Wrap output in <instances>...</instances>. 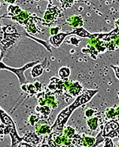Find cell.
<instances>
[{"label":"cell","instance_id":"1","mask_svg":"<svg viewBox=\"0 0 119 147\" xmlns=\"http://www.w3.org/2000/svg\"><path fill=\"white\" fill-rule=\"evenodd\" d=\"M98 92H99V90H87L83 93H81L80 96H77L71 105L66 107L59 112V114L56 118V120L52 125V130H56V131H62L66 124V123L69 120V119L72 115V113L74 112V110L89 102L93 98V96L96 95Z\"/></svg>","mask_w":119,"mask_h":147},{"label":"cell","instance_id":"2","mask_svg":"<svg viewBox=\"0 0 119 147\" xmlns=\"http://www.w3.org/2000/svg\"><path fill=\"white\" fill-rule=\"evenodd\" d=\"M21 38V34L13 26L7 25L0 27V61L3 58L4 52L16 45Z\"/></svg>","mask_w":119,"mask_h":147},{"label":"cell","instance_id":"3","mask_svg":"<svg viewBox=\"0 0 119 147\" xmlns=\"http://www.w3.org/2000/svg\"><path fill=\"white\" fill-rule=\"evenodd\" d=\"M40 60H36L34 61V62H31V63H27L25 66H23L21 68H13V67H9V66H7L6 64H4V63H3L2 61H0V70H9L10 72H13L15 75H17V77L18 78V80L20 82V84L21 86V85H24V84L28 83L27 82V78H25V76L24 75V72L26 70L29 69L30 67H33L35 65L39 63Z\"/></svg>","mask_w":119,"mask_h":147},{"label":"cell","instance_id":"4","mask_svg":"<svg viewBox=\"0 0 119 147\" xmlns=\"http://www.w3.org/2000/svg\"><path fill=\"white\" fill-rule=\"evenodd\" d=\"M35 96L38 100L37 101H38L39 105H47L50 107L51 109H55L58 108V104L57 100H56V97H55V95L54 93H52L51 91L45 92L43 90L42 92L37 93Z\"/></svg>","mask_w":119,"mask_h":147},{"label":"cell","instance_id":"5","mask_svg":"<svg viewBox=\"0 0 119 147\" xmlns=\"http://www.w3.org/2000/svg\"><path fill=\"white\" fill-rule=\"evenodd\" d=\"M60 16H61V10H59V8L55 6L48 5L43 18L42 23L43 24V26H50L55 22Z\"/></svg>","mask_w":119,"mask_h":147},{"label":"cell","instance_id":"6","mask_svg":"<svg viewBox=\"0 0 119 147\" xmlns=\"http://www.w3.org/2000/svg\"><path fill=\"white\" fill-rule=\"evenodd\" d=\"M103 138L119 137V123L116 120H111L108 122L103 128V131L100 133Z\"/></svg>","mask_w":119,"mask_h":147},{"label":"cell","instance_id":"7","mask_svg":"<svg viewBox=\"0 0 119 147\" xmlns=\"http://www.w3.org/2000/svg\"><path fill=\"white\" fill-rule=\"evenodd\" d=\"M47 89L55 95H62L64 93H66L64 81L56 77H52L50 79V83L47 86Z\"/></svg>","mask_w":119,"mask_h":147},{"label":"cell","instance_id":"8","mask_svg":"<svg viewBox=\"0 0 119 147\" xmlns=\"http://www.w3.org/2000/svg\"><path fill=\"white\" fill-rule=\"evenodd\" d=\"M66 93H70V96H80L83 90V86L79 82H72V81H64Z\"/></svg>","mask_w":119,"mask_h":147},{"label":"cell","instance_id":"9","mask_svg":"<svg viewBox=\"0 0 119 147\" xmlns=\"http://www.w3.org/2000/svg\"><path fill=\"white\" fill-rule=\"evenodd\" d=\"M70 35H74L73 34V31L72 32H59L57 35L51 36L49 38V45H52L54 48H59L62 45V42L65 40V39Z\"/></svg>","mask_w":119,"mask_h":147},{"label":"cell","instance_id":"10","mask_svg":"<svg viewBox=\"0 0 119 147\" xmlns=\"http://www.w3.org/2000/svg\"><path fill=\"white\" fill-rule=\"evenodd\" d=\"M35 133L38 135L42 134H47L52 133V127L47 124L45 119H40L38 123L35 126Z\"/></svg>","mask_w":119,"mask_h":147},{"label":"cell","instance_id":"11","mask_svg":"<svg viewBox=\"0 0 119 147\" xmlns=\"http://www.w3.org/2000/svg\"><path fill=\"white\" fill-rule=\"evenodd\" d=\"M47 63H48V61H47V59H45V60H43V63H37L34 67H32V70H31V72H30L31 76L33 78H36L40 77L43 74V73L44 72L46 67L47 66Z\"/></svg>","mask_w":119,"mask_h":147},{"label":"cell","instance_id":"12","mask_svg":"<svg viewBox=\"0 0 119 147\" xmlns=\"http://www.w3.org/2000/svg\"><path fill=\"white\" fill-rule=\"evenodd\" d=\"M31 17H32L31 13H28L25 10H22L21 12L17 16L13 17V18H11V20L13 21V22H15L18 23V24H20L21 26H22L25 28L26 25H27V23L29 22V21L31 18Z\"/></svg>","mask_w":119,"mask_h":147},{"label":"cell","instance_id":"13","mask_svg":"<svg viewBox=\"0 0 119 147\" xmlns=\"http://www.w3.org/2000/svg\"><path fill=\"white\" fill-rule=\"evenodd\" d=\"M66 24L75 29L81 28L83 27V24H84L83 18L80 15H73L66 19Z\"/></svg>","mask_w":119,"mask_h":147},{"label":"cell","instance_id":"14","mask_svg":"<svg viewBox=\"0 0 119 147\" xmlns=\"http://www.w3.org/2000/svg\"><path fill=\"white\" fill-rule=\"evenodd\" d=\"M22 138L24 142H28V143H32L33 145H38L39 141H40L38 134H36L35 132H33V131H27L25 134H24Z\"/></svg>","mask_w":119,"mask_h":147},{"label":"cell","instance_id":"15","mask_svg":"<svg viewBox=\"0 0 119 147\" xmlns=\"http://www.w3.org/2000/svg\"><path fill=\"white\" fill-rule=\"evenodd\" d=\"M35 111L37 114H39L43 119H46L49 117V115L51 114L52 109L48 106H40L37 105L35 108Z\"/></svg>","mask_w":119,"mask_h":147},{"label":"cell","instance_id":"16","mask_svg":"<svg viewBox=\"0 0 119 147\" xmlns=\"http://www.w3.org/2000/svg\"><path fill=\"white\" fill-rule=\"evenodd\" d=\"M21 90L25 92V93H27L28 95H29V96H34V95H36L38 93L37 90L35 89V86L33 83H25L24 85H21Z\"/></svg>","mask_w":119,"mask_h":147},{"label":"cell","instance_id":"17","mask_svg":"<svg viewBox=\"0 0 119 147\" xmlns=\"http://www.w3.org/2000/svg\"><path fill=\"white\" fill-rule=\"evenodd\" d=\"M73 34L74 35H76L77 36H80L82 38H89L90 39L92 37V34H91L89 32H88L86 29H84L83 27L81 28H78V29H75L73 31Z\"/></svg>","mask_w":119,"mask_h":147},{"label":"cell","instance_id":"18","mask_svg":"<svg viewBox=\"0 0 119 147\" xmlns=\"http://www.w3.org/2000/svg\"><path fill=\"white\" fill-rule=\"evenodd\" d=\"M70 74L71 70L68 67H62L58 72V76L63 81H67L68 78L70 76Z\"/></svg>","mask_w":119,"mask_h":147},{"label":"cell","instance_id":"19","mask_svg":"<svg viewBox=\"0 0 119 147\" xmlns=\"http://www.w3.org/2000/svg\"><path fill=\"white\" fill-rule=\"evenodd\" d=\"M87 126L90 131H96L97 128L99 127V119L97 117H92L91 119H88Z\"/></svg>","mask_w":119,"mask_h":147},{"label":"cell","instance_id":"20","mask_svg":"<svg viewBox=\"0 0 119 147\" xmlns=\"http://www.w3.org/2000/svg\"><path fill=\"white\" fill-rule=\"evenodd\" d=\"M62 134L66 138H68L72 139L74 137V135L76 134V131H75V129L74 127H72L70 126H67L66 127L64 128Z\"/></svg>","mask_w":119,"mask_h":147},{"label":"cell","instance_id":"21","mask_svg":"<svg viewBox=\"0 0 119 147\" xmlns=\"http://www.w3.org/2000/svg\"><path fill=\"white\" fill-rule=\"evenodd\" d=\"M83 139H84V147H93L96 143V138L86 136L83 134Z\"/></svg>","mask_w":119,"mask_h":147},{"label":"cell","instance_id":"22","mask_svg":"<svg viewBox=\"0 0 119 147\" xmlns=\"http://www.w3.org/2000/svg\"><path fill=\"white\" fill-rule=\"evenodd\" d=\"M40 120V118H39V116H38V115H35V114H32V115H29V122L30 124L32 125V127H35V126L37 123H38V122Z\"/></svg>","mask_w":119,"mask_h":147},{"label":"cell","instance_id":"23","mask_svg":"<svg viewBox=\"0 0 119 147\" xmlns=\"http://www.w3.org/2000/svg\"><path fill=\"white\" fill-rule=\"evenodd\" d=\"M82 40V39L77 38V36H70L69 37V40H68V42L70 44V45H74V46H76V47H78L80 45V43Z\"/></svg>","mask_w":119,"mask_h":147},{"label":"cell","instance_id":"24","mask_svg":"<svg viewBox=\"0 0 119 147\" xmlns=\"http://www.w3.org/2000/svg\"><path fill=\"white\" fill-rule=\"evenodd\" d=\"M106 117L109 119H113L117 118V114H116V109L110 108L106 112Z\"/></svg>","mask_w":119,"mask_h":147},{"label":"cell","instance_id":"25","mask_svg":"<svg viewBox=\"0 0 119 147\" xmlns=\"http://www.w3.org/2000/svg\"><path fill=\"white\" fill-rule=\"evenodd\" d=\"M62 29V26H55V27H51V29H50V35L53 36L57 35L59 33V31L61 30Z\"/></svg>","mask_w":119,"mask_h":147},{"label":"cell","instance_id":"26","mask_svg":"<svg viewBox=\"0 0 119 147\" xmlns=\"http://www.w3.org/2000/svg\"><path fill=\"white\" fill-rule=\"evenodd\" d=\"M95 113H96V111H95L94 109H88L85 111V112H84V115H85V117H86V118L91 119V118H92V117H94L93 115Z\"/></svg>","mask_w":119,"mask_h":147},{"label":"cell","instance_id":"27","mask_svg":"<svg viewBox=\"0 0 119 147\" xmlns=\"http://www.w3.org/2000/svg\"><path fill=\"white\" fill-rule=\"evenodd\" d=\"M103 147H114V142L110 138H105Z\"/></svg>","mask_w":119,"mask_h":147},{"label":"cell","instance_id":"28","mask_svg":"<svg viewBox=\"0 0 119 147\" xmlns=\"http://www.w3.org/2000/svg\"><path fill=\"white\" fill-rule=\"evenodd\" d=\"M16 147H33L31 145V144L28 143V142H24V141H22V142H19V143L17 144V146Z\"/></svg>","mask_w":119,"mask_h":147},{"label":"cell","instance_id":"29","mask_svg":"<svg viewBox=\"0 0 119 147\" xmlns=\"http://www.w3.org/2000/svg\"><path fill=\"white\" fill-rule=\"evenodd\" d=\"M111 67H112L114 73H115V77L119 80V67H116V66H112L111 65Z\"/></svg>","mask_w":119,"mask_h":147},{"label":"cell","instance_id":"30","mask_svg":"<svg viewBox=\"0 0 119 147\" xmlns=\"http://www.w3.org/2000/svg\"><path fill=\"white\" fill-rule=\"evenodd\" d=\"M4 131H5V125L3 123L0 124V135H4Z\"/></svg>","mask_w":119,"mask_h":147},{"label":"cell","instance_id":"31","mask_svg":"<svg viewBox=\"0 0 119 147\" xmlns=\"http://www.w3.org/2000/svg\"><path fill=\"white\" fill-rule=\"evenodd\" d=\"M39 147H51V146H50L47 143H43L42 145H40V146Z\"/></svg>","mask_w":119,"mask_h":147},{"label":"cell","instance_id":"32","mask_svg":"<svg viewBox=\"0 0 119 147\" xmlns=\"http://www.w3.org/2000/svg\"><path fill=\"white\" fill-rule=\"evenodd\" d=\"M115 24H116V26H117V27H118V28L119 29V19L116 21Z\"/></svg>","mask_w":119,"mask_h":147},{"label":"cell","instance_id":"33","mask_svg":"<svg viewBox=\"0 0 119 147\" xmlns=\"http://www.w3.org/2000/svg\"><path fill=\"white\" fill-rule=\"evenodd\" d=\"M61 147H75V146L73 145V144H71V145H70V146H62Z\"/></svg>","mask_w":119,"mask_h":147},{"label":"cell","instance_id":"34","mask_svg":"<svg viewBox=\"0 0 119 147\" xmlns=\"http://www.w3.org/2000/svg\"><path fill=\"white\" fill-rule=\"evenodd\" d=\"M0 7H1V3H0Z\"/></svg>","mask_w":119,"mask_h":147},{"label":"cell","instance_id":"35","mask_svg":"<svg viewBox=\"0 0 119 147\" xmlns=\"http://www.w3.org/2000/svg\"><path fill=\"white\" fill-rule=\"evenodd\" d=\"M118 146H119V142H118Z\"/></svg>","mask_w":119,"mask_h":147},{"label":"cell","instance_id":"36","mask_svg":"<svg viewBox=\"0 0 119 147\" xmlns=\"http://www.w3.org/2000/svg\"><path fill=\"white\" fill-rule=\"evenodd\" d=\"M0 27H1V25H0Z\"/></svg>","mask_w":119,"mask_h":147}]
</instances>
